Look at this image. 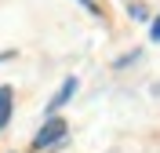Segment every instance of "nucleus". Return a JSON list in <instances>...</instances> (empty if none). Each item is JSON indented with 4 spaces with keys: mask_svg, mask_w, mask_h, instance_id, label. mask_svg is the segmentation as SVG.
Segmentation results:
<instances>
[{
    "mask_svg": "<svg viewBox=\"0 0 160 153\" xmlns=\"http://www.w3.org/2000/svg\"><path fill=\"white\" fill-rule=\"evenodd\" d=\"M62 139H66V120H58V117H48V120H44V128L33 135V150H48V146H58Z\"/></svg>",
    "mask_w": 160,
    "mask_h": 153,
    "instance_id": "nucleus-1",
    "label": "nucleus"
},
{
    "mask_svg": "<svg viewBox=\"0 0 160 153\" xmlns=\"http://www.w3.org/2000/svg\"><path fill=\"white\" fill-rule=\"evenodd\" d=\"M73 91H77V77H66V84L58 88V95L51 99V106H48V110H51V113H55V110H62V106L73 99Z\"/></svg>",
    "mask_w": 160,
    "mask_h": 153,
    "instance_id": "nucleus-2",
    "label": "nucleus"
},
{
    "mask_svg": "<svg viewBox=\"0 0 160 153\" xmlns=\"http://www.w3.org/2000/svg\"><path fill=\"white\" fill-rule=\"evenodd\" d=\"M11 102H15L11 88H0V128H8V120H11Z\"/></svg>",
    "mask_w": 160,
    "mask_h": 153,
    "instance_id": "nucleus-3",
    "label": "nucleus"
},
{
    "mask_svg": "<svg viewBox=\"0 0 160 153\" xmlns=\"http://www.w3.org/2000/svg\"><path fill=\"white\" fill-rule=\"evenodd\" d=\"M153 40H160V15L153 18Z\"/></svg>",
    "mask_w": 160,
    "mask_h": 153,
    "instance_id": "nucleus-4",
    "label": "nucleus"
}]
</instances>
